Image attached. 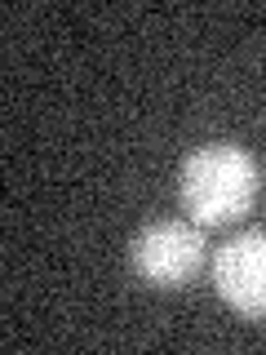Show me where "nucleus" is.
<instances>
[{"label":"nucleus","instance_id":"nucleus-3","mask_svg":"<svg viewBox=\"0 0 266 355\" xmlns=\"http://www.w3.org/2000/svg\"><path fill=\"white\" fill-rule=\"evenodd\" d=\"M213 288L244 320H266V231H240L213 253Z\"/></svg>","mask_w":266,"mask_h":355},{"label":"nucleus","instance_id":"nucleus-2","mask_svg":"<svg viewBox=\"0 0 266 355\" xmlns=\"http://www.w3.org/2000/svg\"><path fill=\"white\" fill-rule=\"evenodd\" d=\"M204 249L195 222H147L129 240V266L160 288H177L204 266Z\"/></svg>","mask_w":266,"mask_h":355},{"label":"nucleus","instance_id":"nucleus-1","mask_svg":"<svg viewBox=\"0 0 266 355\" xmlns=\"http://www.w3.org/2000/svg\"><path fill=\"white\" fill-rule=\"evenodd\" d=\"M177 191H182V205L195 227H227L253 209V200L262 191V173L244 147L209 142V147L186 155Z\"/></svg>","mask_w":266,"mask_h":355}]
</instances>
